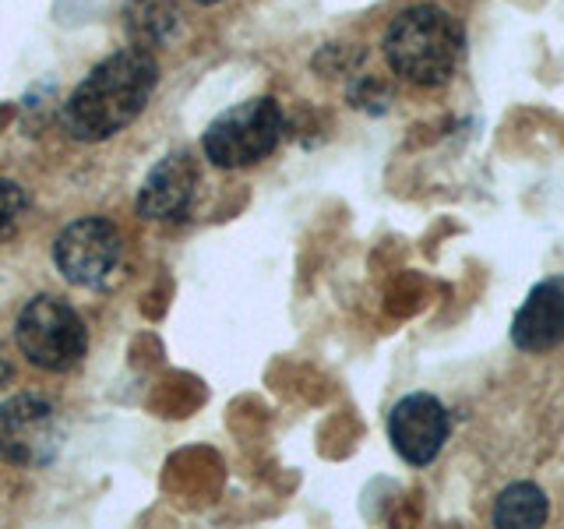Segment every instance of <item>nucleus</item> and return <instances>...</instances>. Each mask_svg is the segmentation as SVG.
I'll return each instance as SVG.
<instances>
[{
	"instance_id": "4468645a",
	"label": "nucleus",
	"mask_w": 564,
	"mask_h": 529,
	"mask_svg": "<svg viewBox=\"0 0 564 529\" xmlns=\"http://www.w3.org/2000/svg\"><path fill=\"white\" fill-rule=\"evenodd\" d=\"M198 4H219V0H198Z\"/></svg>"
},
{
	"instance_id": "0eeeda50",
	"label": "nucleus",
	"mask_w": 564,
	"mask_h": 529,
	"mask_svg": "<svg viewBox=\"0 0 564 529\" xmlns=\"http://www.w3.org/2000/svg\"><path fill=\"white\" fill-rule=\"evenodd\" d=\"M388 438L410 466H427L448 441V410L434 396H405L388 417Z\"/></svg>"
},
{
	"instance_id": "f8f14e48",
	"label": "nucleus",
	"mask_w": 564,
	"mask_h": 529,
	"mask_svg": "<svg viewBox=\"0 0 564 529\" xmlns=\"http://www.w3.org/2000/svg\"><path fill=\"white\" fill-rule=\"evenodd\" d=\"M25 212H29V194H25V187L0 176V237L14 234V226L25 219Z\"/></svg>"
},
{
	"instance_id": "f03ea898",
	"label": "nucleus",
	"mask_w": 564,
	"mask_h": 529,
	"mask_svg": "<svg viewBox=\"0 0 564 529\" xmlns=\"http://www.w3.org/2000/svg\"><path fill=\"white\" fill-rule=\"evenodd\" d=\"M384 57L395 75L413 85H445L463 57V29L434 4L402 11L384 32Z\"/></svg>"
},
{
	"instance_id": "423d86ee",
	"label": "nucleus",
	"mask_w": 564,
	"mask_h": 529,
	"mask_svg": "<svg viewBox=\"0 0 564 529\" xmlns=\"http://www.w3.org/2000/svg\"><path fill=\"white\" fill-rule=\"evenodd\" d=\"M53 261L67 282L75 287H99L102 279L120 261V234L110 219L88 216L61 229L57 244H53Z\"/></svg>"
},
{
	"instance_id": "20e7f679",
	"label": "nucleus",
	"mask_w": 564,
	"mask_h": 529,
	"mask_svg": "<svg viewBox=\"0 0 564 529\" xmlns=\"http://www.w3.org/2000/svg\"><path fill=\"white\" fill-rule=\"evenodd\" d=\"M282 138V110L275 99H247L219 114L202 138L205 155L219 170H243L272 155Z\"/></svg>"
},
{
	"instance_id": "ddd939ff",
	"label": "nucleus",
	"mask_w": 564,
	"mask_h": 529,
	"mask_svg": "<svg viewBox=\"0 0 564 529\" xmlns=\"http://www.w3.org/2000/svg\"><path fill=\"white\" fill-rule=\"evenodd\" d=\"M8 375H11V367H8L4 357H0V381H8Z\"/></svg>"
},
{
	"instance_id": "1a4fd4ad",
	"label": "nucleus",
	"mask_w": 564,
	"mask_h": 529,
	"mask_svg": "<svg viewBox=\"0 0 564 529\" xmlns=\"http://www.w3.org/2000/svg\"><path fill=\"white\" fill-rule=\"evenodd\" d=\"M511 339L525 353L551 349L564 339V279H546L529 293L511 325Z\"/></svg>"
},
{
	"instance_id": "6e6552de",
	"label": "nucleus",
	"mask_w": 564,
	"mask_h": 529,
	"mask_svg": "<svg viewBox=\"0 0 564 529\" xmlns=\"http://www.w3.org/2000/svg\"><path fill=\"white\" fill-rule=\"evenodd\" d=\"M194 187H198V166H194L191 152H170L159 159L145 184L138 191V212L145 219H181L191 208Z\"/></svg>"
},
{
	"instance_id": "7ed1b4c3",
	"label": "nucleus",
	"mask_w": 564,
	"mask_h": 529,
	"mask_svg": "<svg viewBox=\"0 0 564 529\" xmlns=\"http://www.w3.org/2000/svg\"><path fill=\"white\" fill-rule=\"evenodd\" d=\"M14 339L32 367L57 370V375L78 367L88 349L82 314L64 304L61 296H32L22 314H18Z\"/></svg>"
},
{
	"instance_id": "9d476101",
	"label": "nucleus",
	"mask_w": 564,
	"mask_h": 529,
	"mask_svg": "<svg viewBox=\"0 0 564 529\" xmlns=\"http://www.w3.org/2000/svg\"><path fill=\"white\" fill-rule=\"evenodd\" d=\"M123 25H128V35L138 43L134 50L166 46L176 29H181V11H176L173 0H128Z\"/></svg>"
},
{
	"instance_id": "f257e3e1",
	"label": "nucleus",
	"mask_w": 564,
	"mask_h": 529,
	"mask_svg": "<svg viewBox=\"0 0 564 529\" xmlns=\"http://www.w3.org/2000/svg\"><path fill=\"white\" fill-rule=\"evenodd\" d=\"M159 85L149 50H120L85 75L67 96L61 123L75 141H102L141 117Z\"/></svg>"
},
{
	"instance_id": "9b49d317",
	"label": "nucleus",
	"mask_w": 564,
	"mask_h": 529,
	"mask_svg": "<svg viewBox=\"0 0 564 529\" xmlns=\"http://www.w3.org/2000/svg\"><path fill=\"white\" fill-rule=\"evenodd\" d=\"M546 522V498L536 484H511L501 490L498 505H494V526H543Z\"/></svg>"
},
{
	"instance_id": "39448f33",
	"label": "nucleus",
	"mask_w": 564,
	"mask_h": 529,
	"mask_svg": "<svg viewBox=\"0 0 564 529\" xmlns=\"http://www.w3.org/2000/svg\"><path fill=\"white\" fill-rule=\"evenodd\" d=\"M57 406L43 396H14L0 406V455L14 466L40 469L61 452Z\"/></svg>"
}]
</instances>
